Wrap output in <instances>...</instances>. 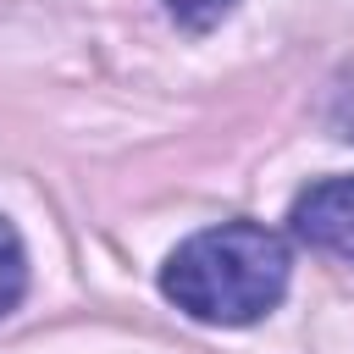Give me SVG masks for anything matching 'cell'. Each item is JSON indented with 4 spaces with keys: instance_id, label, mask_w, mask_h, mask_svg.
<instances>
[{
    "instance_id": "cell-1",
    "label": "cell",
    "mask_w": 354,
    "mask_h": 354,
    "mask_svg": "<svg viewBox=\"0 0 354 354\" xmlns=\"http://www.w3.org/2000/svg\"><path fill=\"white\" fill-rule=\"evenodd\" d=\"M166 299L188 310L194 321L243 326L266 315L288 288V243L254 221H227L210 232H194L160 277Z\"/></svg>"
},
{
    "instance_id": "cell-2",
    "label": "cell",
    "mask_w": 354,
    "mask_h": 354,
    "mask_svg": "<svg viewBox=\"0 0 354 354\" xmlns=\"http://www.w3.org/2000/svg\"><path fill=\"white\" fill-rule=\"evenodd\" d=\"M293 232L310 249L354 260V177H326L293 205Z\"/></svg>"
},
{
    "instance_id": "cell-3",
    "label": "cell",
    "mask_w": 354,
    "mask_h": 354,
    "mask_svg": "<svg viewBox=\"0 0 354 354\" xmlns=\"http://www.w3.org/2000/svg\"><path fill=\"white\" fill-rule=\"evenodd\" d=\"M22 288H28V260H22V243H17L11 221H0V315L22 299Z\"/></svg>"
}]
</instances>
